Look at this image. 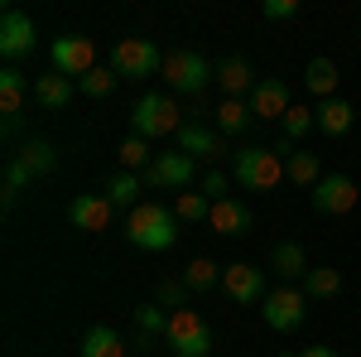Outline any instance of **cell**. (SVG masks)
<instances>
[{
  "label": "cell",
  "instance_id": "16",
  "mask_svg": "<svg viewBox=\"0 0 361 357\" xmlns=\"http://www.w3.org/2000/svg\"><path fill=\"white\" fill-rule=\"evenodd\" d=\"M111 213L116 208L106 203V198H97V193H82V198L68 203V218H73V227H82V232H106Z\"/></svg>",
  "mask_w": 361,
  "mask_h": 357
},
{
  "label": "cell",
  "instance_id": "28",
  "mask_svg": "<svg viewBox=\"0 0 361 357\" xmlns=\"http://www.w3.org/2000/svg\"><path fill=\"white\" fill-rule=\"evenodd\" d=\"M183 285H188V295H202V290H212V285H222V271L207 261V256H197L183 266Z\"/></svg>",
  "mask_w": 361,
  "mask_h": 357
},
{
  "label": "cell",
  "instance_id": "8",
  "mask_svg": "<svg viewBox=\"0 0 361 357\" xmlns=\"http://www.w3.org/2000/svg\"><path fill=\"white\" fill-rule=\"evenodd\" d=\"M49 58H54V73H63V78H87L97 68V44L87 34H63V39H54Z\"/></svg>",
  "mask_w": 361,
  "mask_h": 357
},
{
  "label": "cell",
  "instance_id": "27",
  "mask_svg": "<svg viewBox=\"0 0 361 357\" xmlns=\"http://www.w3.org/2000/svg\"><path fill=\"white\" fill-rule=\"evenodd\" d=\"M20 160L29 165L34 179H44V174H54V169H58V155H54V145H49V140H25Z\"/></svg>",
  "mask_w": 361,
  "mask_h": 357
},
{
  "label": "cell",
  "instance_id": "20",
  "mask_svg": "<svg viewBox=\"0 0 361 357\" xmlns=\"http://www.w3.org/2000/svg\"><path fill=\"white\" fill-rule=\"evenodd\" d=\"M352 116H357L352 102L333 97V102H323V107H318V131H323V136H347V131H352Z\"/></svg>",
  "mask_w": 361,
  "mask_h": 357
},
{
  "label": "cell",
  "instance_id": "36",
  "mask_svg": "<svg viewBox=\"0 0 361 357\" xmlns=\"http://www.w3.org/2000/svg\"><path fill=\"white\" fill-rule=\"evenodd\" d=\"M183 300H188V285H183V275H178V280H164V285H159V304H164L169 314H173V309H183Z\"/></svg>",
  "mask_w": 361,
  "mask_h": 357
},
{
  "label": "cell",
  "instance_id": "2",
  "mask_svg": "<svg viewBox=\"0 0 361 357\" xmlns=\"http://www.w3.org/2000/svg\"><path fill=\"white\" fill-rule=\"evenodd\" d=\"M130 126H135L140 140L178 136V131H183V111H178V102L164 97V92H145L135 102V111H130Z\"/></svg>",
  "mask_w": 361,
  "mask_h": 357
},
{
  "label": "cell",
  "instance_id": "17",
  "mask_svg": "<svg viewBox=\"0 0 361 357\" xmlns=\"http://www.w3.org/2000/svg\"><path fill=\"white\" fill-rule=\"evenodd\" d=\"M217 83H222L226 97H241V92H255V73H250L246 58H222L217 63Z\"/></svg>",
  "mask_w": 361,
  "mask_h": 357
},
{
  "label": "cell",
  "instance_id": "9",
  "mask_svg": "<svg viewBox=\"0 0 361 357\" xmlns=\"http://www.w3.org/2000/svg\"><path fill=\"white\" fill-rule=\"evenodd\" d=\"M197 174V160H188L183 150H173V155H154V165L145 169L140 179H145V189H188Z\"/></svg>",
  "mask_w": 361,
  "mask_h": 357
},
{
  "label": "cell",
  "instance_id": "18",
  "mask_svg": "<svg viewBox=\"0 0 361 357\" xmlns=\"http://www.w3.org/2000/svg\"><path fill=\"white\" fill-rule=\"evenodd\" d=\"M34 102L44 111H63L73 102V78H63V73H49V78H39L34 83Z\"/></svg>",
  "mask_w": 361,
  "mask_h": 357
},
{
  "label": "cell",
  "instance_id": "14",
  "mask_svg": "<svg viewBox=\"0 0 361 357\" xmlns=\"http://www.w3.org/2000/svg\"><path fill=\"white\" fill-rule=\"evenodd\" d=\"M178 150L188 155V160H217L222 155V136L212 131V126H202V121H183V131H178Z\"/></svg>",
  "mask_w": 361,
  "mask_h": 357
},
{
  "label": "cell",
  "instance_id": "19",
  "mask_svg": "<svg viewBox=\"0 0 361 357\" xmlns=\"http://www.w3.org/2000/svg\"><path fill=\"white\" fill-rule=\"evenodd\" d=\"M82 357H126V343H121V333H116V329L97 324V329L82 333Z\"/></svg>",
  "mask_w": 361,
  "mask_h": 357
},
{
  "label": "cell",
  "instance_id": "39",
  "mask_svg": "<svg viewBox=\"0 0 361 357\" xmlns=\"http://www.w3.org/2000/svg\"><path fill=\"white\" fill-rule=\"evenodd\" d=\"M299 357H337V348H304Z\"/></svg>",
  "mask_w": 361,
  "mask_h": 357
},
{
  "label": "cell",
  "instance_id": "6",
  "mask_svg": "<svg viewBox=\"0 0 361 357\" xmlns=\"http://www.w3.org/2000/svg\"><path fill=\"white\" fill-rule=\"evenodd\" d=\"M260 319L275 333H294L308 319V295L294 290V285H279V290H270V295L260 300Z\"/></svg>",
  "mask_w": 361,
  "mask_h": 357
},
{
  "label": "cell",
  "instance_id": "37",
  "mask_svg": "<svg viewBox=\"0 0 361 357\" xmlns=\"http://www.w3.org/2000/svg\"><path fill=\"white\" fill-rule=\"evenodd\" d=\"M260 15L265 20H294L299 15V0H260Z\"/></svg>",
  "mask_w": 361,
  "mask_h": 357
},
{
  "label": "cell",
  "instance_id": "3",
  "mask_svg": "<svg viewBox=\"0 0 361 357\" xmlns=\"http://www.w3.org/2000/svg\"><path fill=\"white\" fill-rule=\"evenodd\" d=\"M164 338H169V348H173V357H207L212 353V329H207V319L197 309H173Z\"/></svg>",
  "mask_w": 361,
  "mask_h": 357
},
{
  "label": "cell",
  "instance_id": "31",
  "mask_svg": "<svg viewBox=\"0 0 361 357\" xmlns=\"http://www.w3.org/2000/svg\"><path fill=\"white\" fill-rule=\"evenodd\" d=\"M173 218L178 222H207L212 218V198L207 193H178L173 198Z\"/></svg>",
  "mask_w": 361,
  "mask_h": 357
},
{
  "label": "cell",
  "instance_id": "35",
  "mask_svg": "<svg viewBox=\"0 0 361 357\" xmlns=\"http://www.w3.org/2000/svg\"><path fill=\"white\" fill-rule=\"evenodd\" d=\"M116 83H121V78H116L111 68H92V73H87V78H82L78 87H82L87 97H111V92H116Z\"/></svg>",
  "mask_w": 361,
  "mask_h": 357
},
{
  "label": "cell",
  "instance_id": "21",
  "mask_svg": "<svg viewBox=\"0 0 361 357\" xmlns=\"http://www.w3.org/2000/svg\"><path fill=\"white\" fill-rule=\"evenodd\" d=\"M284 179L299 184V189H318V184H323V165H318V155H304V150L289 155V160H284Z\"/></svg>",
  "mask_w": 361,
  "mask_h": 357
},
{
  "label": "cell",
  "instance_id": "10",
  "mask_svg": "<svg viewBox=\"0 0 361 357\" xmlns=\"http://www.w3.org/2000/svg\"><path fill=\"white\" fill-rule=\"evenodd\" d=\"M34 39H39V34H34V20H29L25 10L10 5V10L0 15V54L10 58V68H15L20 58L34 54Z\"/></svg>",
  "mask_w": 361,
  "mask_h": 357
},
{
  "label": "cell",
  "instance_id": "25",
  "mask_svg": "<svg viewBox=\"0 0 361 357\" xmlns=\"http://www.w3.org/2000/svg\"><path fill=\"white\" fill-rule=\"evenodd\" d=\"M140 193H145V179L121 169L111 184H106V203H111V208H140Z\"/></svg>",
  "mask_w": 361,
  "mask_h": 357
},
{
  "label": "cell",
  "instance_id": "38",
  "mask_svg": "<svg viewBox=\"0 0 361 357\" xmlns=\"http://www.w3.org/2000/svg\"><path fill=\"white\" fill-rule=\"evenodd\" d=\"M202 193L217 203V198H226V169H207L202 174Z\"/></svg>",
  "mask_w": 361,
  "mask_h": 357
},
{
  "label": "cell",
  "instance_id": "29",
  "mask_svg": "<svg viewBox=\"0 0 361 357\" xmlns=\"http://www.w3.org/2000/svg\"><path fill=\"white\" fill-rule=\"evenodd\" d=\"M246 126H250V107L241 97H226L222 107H217V131H222V136H241Z\"/></svg>",
  "mask_w": 361,
  "mask_h": 357
},
{
  "label": "cell",
  "instance_id": "1",
  "mask_svg": "<svg viewBox=\"0 0 361 357\" xmlns=\"http://www.w3.org/2000/svg\"><path fill=\"white\" fill-rule=\"evenodd\" d=\"M130 247L140 251H169L178 242V218H173V208L164 203H154V198H145L140 208H130Z\"/></svg>",
  "mask_w": 361,
  "mask_h": 357
},
{
  "label": "cell",
  "instance_id": "34",
  "mask_svg": "<svg viewBox=\"0 0 361 357\" xmlns=\"http://www.w3.org/2000/svg\"><path fill=\"white\" fill-rule=\"evenodd\" d=\"M313 126H318V111H308V107H289L284 111V136L289 140H304Z\"/></svg>",
  "mask_w": 361,
  "mask_h": 357
},
{
  "label": "cell",
  "instance_id": "22",
  "mask_svg": "<svg viewBox=\"0 0 361 357\" xmlns=\"http://www.w3.org/2000/svg\"><path fill=\"white\" fill-rule=\"evenodd\" d=\"M270 266H275L279 280H304V275H308V256H304V247H299V242H279Z\"/></svg>",
  "mask_w": 361,
  "mask_h": 357
},
{
  "label": "cell",
  "instance_id": "30",
  "mask_svg": "<svg viewBox=\"0 0 361 357\" xmlns=\"http://www.w3.org/2000/svg\"><path fill=\"white\" fill-rule=\"evenodd\" d=\"M116 160L126 165V174H145V169L154 165V155H149V140H140V136L121 140V150H116Z\"/></svg>",
  "mask_w": 361,
  "mask_h": 357
},
{
  "label": "cell",
  "instance_id": "23",
  "mask_svg": "<svg viewBox=\"0 0 361 357\" xmlns=\"http://www.w3.org/2000/svg\"><path fill=\"white\" fill-rule=\"evenodd\" d=\"M304 295L308 300H337V295H342V271H333V266H313V271L304 275Z\"/></svg>",
  "mask_w": 361,
  "mask_h": 357
},
{
  "label": "cell",
  "instance_id": "11",
  "mask_svg": "<svg viewBox=\"0 0 361 357\" xmlns=\"http://www.w3.org/2000/svg\"><path fill=\"white\" fill-rule=\"evenodd\" d=\"M222 295L231 304H260L270 295V290H265V271H260V266H246V261H241V266H226L222 271Z\"/></svg>",
  "mask_w": 361,
  "mask_h": 357
},
{
  "label": "cell",
  "instance_id": "26",
  "mask_svg": "<svg viewBox=\"0 0 361 357\" xmlns=\"http://www.w3.org/2000/svg\"><path fill=\"white\" fill-rule=\"evenodd\" d=\"M304 83H308V92H318V97L333 102V97H337V63H333V58H313L308 73H304Z\"/></svg>",
  "mask_w": 361,
  "mask_h": 357
},
{
  "label": "cell",
  "instance_id": "24",
  "mask_svg": "<svg viewBox=\"0 0 361 357\" xmlns=\"http://www.w3.org/2000/svg\"><path fill=\"white\" fill-rule=\"evenodd\" d=\"M25 92H29V78L20 68H5V73H0V111H5V116H20Z\"/></svg>",
  "mask_w": 361,
  "mask_h": 357
},
{
  "label": "cell",
  "instance_id": "15",
  "mask_svg": "<svg viewBox=\"0 0 361 357\" xmlns=\"http://www.w3.org/2000/svg\"><path fill=\"white\" fill-rule=\"evenodd\" d=\"M207 222H212L222 237H246L250 222H255V213H250L241 198H217V203H212V218H207Z\"/></svg>",
  "mask_w": 361,
  "mask_h": 357
},
{
  "label": "cell",
  "instance_id": "32",
  "mask_svg": "<svg viewBox=\"0 0 361 357\" xmlns=\"http://www.w3.org/2000/svg\"><path fill=\"white\" fill-rule=\"evenodd\" d=\"M135 329L145 333V338L169 333V309H164V304H140V309H135Z\"/></svg>",
  "mask_w": 361,
  "mask_h": 357
},
{
  "label": "cell",
  "instance_id": "12",
  "mask_svg": "<svg viewBox=\"0 0 361 357\" xmlns=\"http://www.w3.org/2000/svg\"><path fill=\"white\" fill-rule=\"evenodd\" d=\"M313 208H318L323 218L352 213V208H357V184H352L347 174H323V184L313 189Z\"/></svg>",
  "mask_w": 361,
  "mask_h": 357
},
{
  "label": "cell",
  "instance_id": "7",
  "mask_svg": "<svg viewBox=\"0 0 361 357\" xmlns=\"http://www.w3.org/2000/svg\"><path fill=\"white\" fill-rule=\"evenodd\" d=\"M164 68V54L149 39H121L111 49V73L116 78H154Z\"/></svg>",
  "mask_w": 361,
  "mask_h": 357
},
{
  "label": "cell",
  "instance_id": "4",
  "mask_svg": "<svg viewBox=\"0 0 361 357\" xmlns=\"http://www.w3.org/2000/svg\"><path fill=\"white\" fill-rule=\"evenodd\" d=\"M284 179V160H279L275 150H260V145H250L236 155V184L250 193H270Z\"/></svg>",
  "mask_w": 361,
  "mask_h": 357
},
{
  "label": "cell",
  "instance_id": "13",
  "mask_svg": "<svg viewBox=\"0 0 361 357\" xmlns=\"http://www.w3.org/2000/svg\"><path fill=\"white\" fill-rule=\"evenodd\" d=\"M246 107L260 121H284V111H289V83L284 78H260L255 92L246 97Z\"/></svg>",
  "mask_w": 361,
  "mask_h": 357
},
{
  "label": "cell",
  "instance_id": "5",
  "mask_svg": "<svg viewBox=\"0 0 361 357\" xmlns=\"http://www.w3.org/2000/svg\"><path fill=\"white\" fill-rule=\"evenodd\" d=\"M159 73H164V83L173 87V92H188V97H197V92L207 87V78H217V73L207 68V58L193 54V49H169Z\"/></svg>",
  "mask_w": 361,
  "mask_h": 357
},
{
  "label": "cell",
  "instance_id": "33",
  "mask_svg": "<svg viewBox=\"0 0 361 357\" xmlns=\"http://www.w3.org/2000/svg\"><path fill=\"white\" fill-rule=\"evenodd\" d=\"M29 179H34V174H29V165L20 160V155H15V160H5V193H0V198H5V208L15 203V193L25 189Z\"/></svg>",
  "mask_w": 361,
  "mask_h": 357
}]
</instances>
